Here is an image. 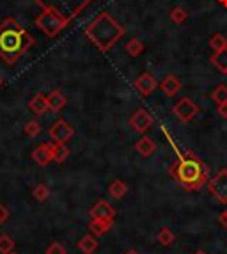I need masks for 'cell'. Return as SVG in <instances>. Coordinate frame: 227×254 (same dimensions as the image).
<instances>
[{
  "label": "cell",
  "instance_id": "cell-1",
  "mask_svg": "<svg viewBox=\"0 0 227 254\" xmlns=\"http://www.w3.org/2000/svg\"><path fill=\"white\" fill-rule=\"evenodd\" d=\"M34 45V38L14 18H5L0 23V57L13 66L21 55Z\"/></svg>",
  "mask_w": 227,
  "mask_h": 254
},
{
  "label": "cell",
  "instance_id": "cell-2",
  "mask_svg": "<svg viewBox=\"0 0 227 254\" xmlns=\"http://www.w3.org/2000/svg\"><path fill=\"white\" fill-rule=\"evenodd\" d=\"M169 173L172 174L176 182L179 183L185 190L194 192L201 190L202 187L208 183V174L210 169L202 160L195 158L194 155L188 157H181L174 165L169 167Z\"/></svg>",
  "mask_w": 227,
  "mask_h": 254
},
{
  "label": "cell",
  "instance_id": "cell-3",
  "mask_svg": "<svg viewBox=\"0 0 227 254\" xmlns=\"http://www.w3.org/2000/svg\"><path fill=\"white\" fill-rule=\"evenodd\" d=\"M122 27L114 20L110 14L103 13L85 29V34L91 41L100 48L101 52H107L114 43L122 36Z\"/></svg>",
  "mask_w": 227,
  "mask_h": 254
},
{
  "label": "cell",
  "instance_id": "cell-4",
  "mask_svg": "<svg viewBox=\"0 0 227 254\" xmlns=\"http://www.w3.org/2000/svg\"><path fill=\"white\" fill-rule=\"evenodd\" d=\"M66 25L67 18H64L54 5H43L41 14L36 18V27L43 30L48 38H55Z\"/></svg>",
  "mask_w": 227,
  "mask_h": 254
},
{
  "label": "cell",
  "instance_id": "cell-5",
  "mask_svg": "<svg viewBox=\"0 0 227 254\" xmlns=\"http://www.w3.org/2000/svg\"><path fill=\"white\" fill-rule=\"evenodd\" d=\"M211 195L222 204H227V169H220L213 178L208 182Z\"/></svg>",
  "mask_w": 227,
  "mask_h": 254
},
{
  "label": "cell",
  "instance_id": "cell-6",
  "mask_svg": "<svg viewBox=\"0 0 227 254\" xmlns=\"http://www.w3.org/2000/svg\"><path fill=\"white\" fill-rule=\"evenodd\" d=\"M172 112L177 116L179 121H183V123H190V121H192V119L201 112V109L195 105L192 98L185 96V98H181L179 102L172 107Z\"/></svg>",
  "mask_w": 227,
  "mask_h": 254
},
{
  "label": "cell",
  "instance_id": "cell-7",
  "mask_svg": "<svg viewBox=\"0 0 227 254\" xmlns=\"http://www.w3.org/2000/svg\"><path fill=\"white\" fill-rule=\"evenodd\" d=\"M48 135L54 142H59V144H66L67 140L75 135V128L67 123L66 119H57L54 125L48 130Z\"/></svg>",
  "mask_w": 227,
  "mask_h": 254
},
{
  "label": "cell",
  "instance_id": "cell-8",
  "mask_svg": "<svg viewBox=\"0 0 227 254\" xmlns=\"http://www.w3.org/2000/svg\"><path fill=\"white\" fill-rule=\"evenodd\" d=\"M130 127L133 128L135 131L144 133V131L149 130V128L153 127V116L144 109L137 110V112L130 118Z\"/></svg>",
  "mask_w": 227,
  "mask_h": 254
},
{
  "label": "cell",
  "instance_id": "cell-9",
  "mask_svg": "<svg viewBox=\"0 0 227 254\" xmlns=\"http://www.w3.org/2000/svg\"><path fill=\"white\" fill-rule=\"evenodd\" d=\"M91 219H103V220H114L115 219V210L110 206L107 201H98L93 208H91Z\"/></svg>",
  "mask_w": 227,
  "mask_h": 254
},
{
  "label": "cell",
  "instance_id": "cell-10",
  "mask_svg": "<svg viewBox=\"0 0 227 254\" xmlns=\"http://www.w3.org/2000/svg\"><path fill=\"white\" fill-rule=\"evenodd\" d=\"M135 85H137V91H139L142 96H149V94L156 89V85L158 84H156L155 76H153L151 73H142V75L137 78Z\"/></svg>",
  "mask_w": 227,
  "mask_h": 254
},
{
  "label": "cell",
  "instance_id": "cell-11",
  "mask_svg": "<svg viewBox=\"0 0 227 254\" xmlns=\"http://www.w3.org/2000/svg\"><path fill=\"white\" fill-rule=\"evenodd\" d=\"M32 160L38 165H41V167H45V165H48L52 160H54V155H52V149H50V146H48V142L39 144L38 148L34 149Z\"/></svg>",
  "mask_w": 227,
  "mask_h": 254
},
{
  "label": "cell",
  "instance_id": "cell-12",
  "mask_svg": "<svg viewBox=\"0 0 227 254\" xmlns=\"http://www.w3.org/2000/svg\"><path fill=\"white\" fill-rule=\"evenodd\" d=\"M160 87H162V91L167 94V96L174 98L181 91V87H183V85H181L179 78H177L176 75H169V76H165V78H164V82L160 84Z\"/></svg>",
  "mask_w": 227,
  "mask_h": 254
},
{
  "label": "cell",
  "instance_id": "cell-13",
  "mask_svg": "<svg viewBox=\"0 0 227 254\" xmlns=\"http://www.w3.org/2000/svg\"><path fill=\"white\" fill-rule=\"evenodd\" d=\"M114 220H103V219H91L89 222V229H91V233L94 237H103L105 233H109L110 228H112Z\"/></svg>",
  "mask_w": 227,
  "mask_h": 254
},
{
  "label": "cell",
  "instance_id": "cell-14",
  "mask_svg": "<svg viewBox=\"0 0 227 254\" xmlns=\"http://www.w3.org/2000/svg\"><path fill=\"white\" fill-rule=\"evenodd\" d=\"M29 109L32 110L36 116H43L48 112V100L43 93H38L36 96L29 102Z\"/></svg>",
  "mask_w": 227,
  "mask_h": 254
},
{
  "label": "cell",
  "instance_id": "cell-15",
  "mask_svg": "<svg viewBox=\"0 0 227 254\" xmlns=\"http://www.w3.org/2000/svg\"><path fill=\"white\" fill-rule=\"evenodd\" d=\"M47 100H48V110H52V112H60V110L66 107V96H64L60 91H52L50 94L47 96Z\"/></svg>",
  "mask_w": 227,
  "mask_h": 254
},
{
  "label": "cell",
  "instance_id": "cell-16",
  "mask_svg": "<svg viewBox=\"0 0 227 254\" xmlns=\"http://www.w3.org/2000/svg\"><path fill=\"white\" fill-rule=\"evenodd\" d=\"M135 149L142 157H151L153 153L156 151V144L153 142L151 137H142V139H139L135 142Z\"/></svg>",
  "mask_w": 227,
  "mask_h": 254
},
{
  "label": "cell",
  "instance_id": "cell-17",
  "mask_svg": "<svg viewBox=\"0 0 227 254\" xmlns=\"http://www.w3.org/2000/svg\"><path fill=\"white\" fill-rule=\"evenodd\" d=\"M76 246H78V249H80L84 254H93L94 251L98 249V240H96V237L91 233V235L82 237L80 240L76 242Z\"/></svg>",
  "mask_w": 227,
  "mask_h": 254
},
{
  "label": "cell",
  "instance_id": "cell-18",
  "mask_svg": "<svg viewBox=\"0 0 227 254\" xmlns=\"http://www.w3.org/2000/svg\"><path fill=\"white\" fill-rule=\"evenodd\" d=\"M128 194V185L122 180H114L109 185V195L114 199H122Z\"/></svg>",
  "mask_w": 227,
  "mask_h": 254
},
{
  "label": "cell",
  "instance_id": "cell-19",
  "mask_svg": "<svg viewBox=\"0 0 227 254\" xmlns=\"http://www.w3.org/2000/svg\"><path fill=\"white\" fill-rule=\"evenodd\" d=\"M52 149V155H54V160L57 164H62L67 157H69V149H67L66 144H59V142H48Z\"/></svg>",
  "mask_w": 227,
  "mask_h": 254
},
{
  "label": "cell",
  "instance_id": "cell-20",
  "mask_svg": "<svg viewBox=\"0 0 227 254\" xmlns=\"http://www.w3.org/2000/svg\"><path fill=\"white\" fill-rule=\"evenodd\" d=\"M211 63H213V66L219 71H222L224 75L227 73V48L222 52H217V54L211 57Z\"/></svg>",
  "mask_w": 227,
  "mask_h": 254
},
{
  "label": "cell",
  "instance_id": "cell-21",
  "mask_svg": "<svg viewBox=\"0 0 227 254\" xmlns=\"http://www.w3.org/2000/svg\"><path fill=\"white\" fill-rule=\"evenodd\" d=\"M156 240H158L160 246L169 247V246H172L174 244L176 237H174V233L170 231V228H162L160 231H158V235H156Z\"/></svg>",
  "mask_w": 227,
  "mask_h": 254
},
{
  "label": "cell",
  "instance_id": "cell-22",
  "mask_svg": "<svg viewBox=\"0 0 227 254\" xmlns=\"http://www.w3.org/2000/svg\"><path fill=\"white\" fill-rule=\"evenodd\" d=\"M142 52H144V43L140 39H130L126 43V54L130 57H139Z\"/></svg>",
  "mask_w": 227,
  "mask_h": 254
},
{
  "label": "cell",
  "instance_id": "cell-23",
  "mask_svg": "<svg viewBox=\"0 0 227 254\" xmlns=\"http://www.w3.org/2000/svg\"><path fill=\"white\" fill-rule=\"evenodd\" d=\"M211 98L217 105H222V103H227V85L226 84H219L215 87V91L211 93Z\"/></svg>",
  "mask_w": 227,
  "mask_h": 254
},
{
  "label": "cell",
  "instance_id": "cell-24",
  "mask_svg": "<svg viewBox=\"0 0 227 254\" xmlns=\"http://www.w3.org/2000/svg\"><path fill=\"white\" fill-rule=\"evenodd\" d=\"M210 48L215 52V54H217V52L226 50V48H227V39L224 38L222 34H215V36H211V39H210Z\"/></svg>",
  "mask_w": 227,
  "mask_h": 254
},
{
  "label": "cell",
  "instance_id": "cell-25",
  "mask_svg": "<svg viewBox=\"0 0 227 254\" xmlns=\"http://www.w3.org/2000/svg\"><path fill=\"white\" fill-rule=\"evenodd\" d=\"M14 246H16V242L9 237L7 233L0 235V254H7L11 251H14Z\"/></svg>",
  "mask_w": 227,
  "mask_h": 254
},
{
  "label": "cell",
  "instance_id": "cell-26",
  "mask_svg": "<svg viewBox=\"0 0 227 254\" xmlns=\"http://www.w3.org/2000/svg\"><path fill=\"white\" fill-rule=\"evenodd\" d=\"M32 195L36 201L45 203V201L48 199V195H50V190H48V187L45 185V183H39V185H36V189L32 190Z\"/></svg>",
  "mask_w": 227,
  "mask_h": 254
},
{
  "label": "cell",
  "instance_id": "cell-27",
  "mask_svg": "<svg viewBox=\"0 0 227 254\" xmlns=\"http://www.w3.org/2000/svg\"><path fill=\"white\" fill-rule=\"evenodd\" d=\"M186 18H188V13H186L185 7H181V5H176V7L170 11V20L174 21V23H183V21H186Z\"/></svg>",
  "mask_w": 227,
  "mask_h": 254
},
{
  "label": "cell",
  "instance_id": "cell-28",
  "mask_svg": "<svg viewBox=\"0 0 227 254\" xmlns=\"http://www.w3.org/2000/svg\"><path fill=\"white\" fill-rule=\"evenodd\" d=\"M23 131H25V135H29V137H38L39 133H41V125H39L36 119H30V121H27Z\"/></svg>",
  "mask_w": 227,
  "mask_h": 254
},
{
  "label": "cell",
  "instance_id": "cell-29",
  "mask_svg": "<svg viewBox=\"0 0 227 254\" xmlns=\"http://www.w3.org/2000/svg\"><path fill=\"white\" fill-rule=\"evenodd\" d=\"M47 254H66V247L60 242H52L47 249Z\"/></svg>",
  "mask_w": 227,
  "mask_h": 254
},
{
  "label": "cell",
  "instance_id": "cell-30",
  "mask_svg": "<svg viewBox=\"0 0 227 254\" xmlns=\"http://www.w3.org/2000/svg\"><path fill=\"white\" fill-rule=\"evenodd\" d=\"M9 215H11V213H9V210H7V208H5L4 204H0V226L4 224L5 220L9 219Z\"/></svg>",
  "mask_w": 227,
  "mask_h": 254
},
{
  "label": "cell",
  "instance_id": "cell-31",
  "mask_svg": "<svg viewBox=\"0 0 227 254\" xmlns=\"http://www.w3.org/2000/svg\"><path fill=\"white\" fill-rule=\"evenodd\" d=\"M217 114H219L220 118L227 119V103H222V105H217Z\"/></svg>",
  "mask_w": 227,
  "mask_h": 254
},
{
  "label": "cell",
  "instance_id": "cell-32",
  "mask_svg": "<svg viewBox=\"0 0 227 254\" xmlns=\"http://www.w3.org/2000/svg\"><path fill=\"white\" fill-rule=\"evenodd\" d=\"M219 220H220V224H222L224 228L227 229V208H226V210H224V212L219 215Z\"/></svg>",
  "mask_w": 227,
  "mask_h": 254
},
{
  "label": "cell",
  "instance_id": "cell-33",
  "mask_svg": "<svg viewBox=\"0 0 227 254\" xmlns=\"http://www.w3.org/2000/svg\"><path fill=\"white\" fill-rule=\"evenodd\" d=\"M126 254H140V253H139V251H135V249H130Z\"/></svg>",
  "mask_w": 227,
  "mask_h": 254
},
{
  "label": "cell",
  "instance_id": "cell-34",
  "mask_svg": "<svg viewBox=\"0 0 227 254\" xmlns=\"http://www.w3.org/2000/svg\"><path fill=\"white\" fill-rule=\"evenodd\" d=\"M194 254H208L206 251H197V253H194Z\"/></svg>",
  "mask_w": 227,
  "mask_h": 254
},
{
  "label": "cell",
  "instance_id": "cell-35",
  "mask_svg": "<svg viewBox=\"0 0 227 254\" xmlns=\"http://www.w3.org/2000/svg\"><path fill=\"white\" fill-rule=\"evenodd\" d=\"M220 4H224V5H227V0H219Z\"/></svg>",
  "mask_w": 227,
  "mask_h": 254
},
{
  "label": "cell",
  "instance_id": "cell-36",
  "mask_svg": "<svg viewBox=\"0 0 227 254\" xmlns=\"http://www.w3.org/2000/svg\"><path fill=\"white\" fill-rule=\"evenodd\" d=\"M2 82H4V78H2V75H0V85H2Z\"/></svg>",
  "mask_w": 227,
  "mask_h": 254
},
{
  "label": "cell",
  "instance_id": "cell-37",
  "mask_svg": "<svg viewBox=\"0 0 227 254\" xmlns=\"http://www.w3.org/2000/svg\"><path fill=\"white\" fill-rule=\"evenodd\" d=\"M7 254H18V253H14V251H11V253H7Z\"/></svg>",
  "mask_w": 227,
  "mask_h": 254
},
{
  "label": "cell",
  "instance_id": "cell-38",
  "mask_svg": "<svg viewBox=\"0 0 227 254\" xmlns=\"http://www.w3.org/2000/svg\"><path fill=\"white\" fill-rule=\"evenodd\" d=\"M226 75H227V73H226Z\"/></svg>",
  "mask_w": 227,
  "mask_h": 254
}]
</instances>
